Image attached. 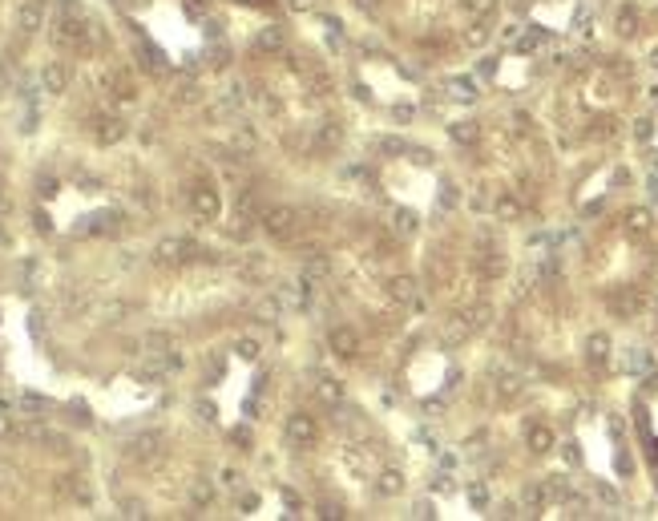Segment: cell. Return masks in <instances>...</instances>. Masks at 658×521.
<instances>
[{"mask_svg":"<svg viewBox=\"0 0 658 521\" xmlns=\"http://www.w3.org/2000/svg\"><path fill=\"white\" fill-rule=\"evenodd\" d=\"M618 33H622V37L638 33V17H634V8H622V13H618Z\"/></svg>","mask_w":658,"mask_h":521,"instance_id":"29","label":"cell"},{"mask_svg":"<svg viewBox=\"0 0 658 521\" xmlns=\"http://www.w3.org/2000/svg\"><path fill=\"white\" fill-rule=\"evenodd\" d=\"M16 29L25 37L41 33V29H45V4H41V0H25V4L16 8Z\"/></svg>","mask_w":658,"mask_h":521,"instance_id":"6","label":"cell"},{"mask_svg":"<svg viewBox=\"0 0 658 521\" xmlns=\"http://www.w3.org/2000/svg\"><path fill=\"white\" fill-rule=\"evenodd\" d=\"M392 230H396V235H412V230H416V214L412 211H396L392 214Z\"/></svg>","mask_w":658,"mask_h":521,"instance_id":"28","label":"cell"},{"mask_svg":"<svg viewBox=\"0 0 658 521\" xmlns=\"http://www.w3.org/2000/svg\"><path fill=\"white\" fill-rule=\"evenodd\" d=\"M380 4H384V0H355V8H360V13H376Z\"/></svg>","mask_w":658,"mask_h":521,"instance_id":"42","label":"cell"},{"mask_svg":"<svg viewBox=\"0 0 658 521\" xmlns=\"http://www.w3.org/2000/svg\"><path fill=\"white\" fill-rule=\"evenodd\" d=\"M154 259L162 267H178V263H190V259H210V251H198L190 239H162L154 246Z\"/></svg>","mask_w":658,"mask_h":521,"instance_id":"2","label":"cell"},{"mask_svg":"<svg viewBox=\"0 0 658 521\" xmlns=\"http://www.w3.org/2000/svg\"><path fill=\"white\" fill-rule=\"evenodd\" d=\"M630 368H634V372H646V368H650V356H646V352H634V356H630Z\"/></svg>","mask_w":658,"mask_h":521,"instance_id":"40","label":"cell"},{"mask_svg":"<svg viewBox=\"0 0 658 521\" xmlns=\"http://www.w3.org/2000/svg\"><path fill=\"white\" fill-rule=\"evenodd\" d=\"M525 444H529V453H549V449H553V428H549V424H533L529 433H525Z\"/></svg>","mask_w":658,"mask_h":521,"instance_id":"14","label":"cell"},{"mask_svg":"<svg viewBox=\"0 0 658 521\" xmlns=\"http://www.w3.org/2000/svg\"><path fill=\"white\" fill-rule=\"evenodd\" d=\"M465 319H468V327H473V331H481V327L493 324V308H489L485 299H477V303H473V308L465 311Z\"/></svg>","mask_w":658,"mask_h":521,"instance_id":"20","label":"cell"},{"mask_svg":"<svg viewBox=\"0 0 658 521\" xmlns=\"http://www.w3.org/2000/svg\"><path fill=\"white\" fill-rule=\"evenodd\" d=\"M190 211L198 214V218H218L223 198H218V190H214V182H198V186L190 190Z\"/></svg>","mask_w":658,"mask_h":521,"instance_id":"3","label":"cell"},{"mask_svg":"<svg viewBox=\"0 0 658 521\" xmlns=\"http://www.w3.org/2000/svg\"><path fill=\"white\" fill-rule=\"evenodd\" d=\"M468 501H473V509H485V505H489V489H485L481 481H473V485H468Z\"/></svg>","mask_w":658,"mask_h":521,"instance_id":"32","label":"cell"},{"mask_svg":"<svg viewBox=\"0 0 658 521\" xmlns=\"http://www.w3.org/2000/svg\"><path fill=\"white\" fill-rule=\"evenodd\" d=\"M121 517H145V505L142 501H126L121 505Z\"/></svg>","mask_w":658,"mask_h":521,"instance_id":"38","label":"cell"},{"mask_svg":"<svg viewBox=\"0 0 658 521\" xmlns=\"http://www.w3.org/2000/svg\"><path fill=\"white\" fill-rule=\"evenodd\" d=\"M610 336H606V331H594V336H590V340H586V360H590V364H606V360H610Z\"/></svg>","mask_w":658,"mask_h":521,"instance_id":"13","label":"cell"},{"mask_svg":"<svg viewBox=\"0 0 658 521\" xmlns=\"http://www.w3.org/2000/svg\"><path fill=\"white\" fill-rule=\"evenodd\" d=\"M376 493L380 497H400L404 493V473L396 465H384V469L376 473Z\"/></svg>","mask_w":658,"mask_h":521,"instance_id":"9","label":"cell"},{"mask_svg":"<svg viewBox=\"0 0 658 521\" xmlns=\"http://www.w3.org/2000/svg\"><path fill=\"white\" fill-rule=\"evenodd\" d=\"M315 437H320V421H315L311 412H303V408L291 412L287 416V440L291 444H311Z\"/></svg>","mask_w":658,"mask_h":521,"instance_id":"5","label":"cell"},{"mask_svg":"<svg viewBox=\"0 0 658 521\" xmlns=\"http://www.w3.org/2000/svg\"><path fill=\"white\" fill-rule=\"evenodd\" d=\"M315 396H320L323 404H343V384H339L336 376H320L315 380Z\"/></svg>","mask_w":658,"mask_h":521,"instance_id":"16","label":"cell"},{"mask_svg":"<svg viewBox=\"0 0 658 521\" xmlns=\"http://www.w3.org/2000/svg\"><path fill=\"white\" fill-rule=\"evenodd\" d=\"M13 408L20 412V416H41V412H48V400H45V396H32V392H25V396H20Z\"/></svg>","mask_w":658,"mask_h":521,"instance_id":"22","label":"cell"},{"mask_svg":"<svg viewBox=\"0 0 658 521\" xmlns=\"http://www.w3.org/2000/svg\"><path fill=\"white\" fill-rule=\"evenodd\" d=\"M449 138L456 146H477V138H481V126L477 121H452L449 126Z\"/></svg>","mask_w":658,"mask_h":521,"instance_id":"17","label":"cell"},{"mask_svg":"<svg viewBox=\"0 0 658 521\" xmlns=\"http://www.w3.org/2000/svg\"><path fill=\"white\" fill-rule=\"evenodd\" d=\"M41 89L53 93V98H61L65 89H69V69H65L61 61H48V65L41 69Z\"/></svg>","mask_w":658,"mask_h":521,"instance_id":"7","label":"cell"},{"mask_svg":"<svg viewBox=\"0 0 658 521\" xmlns=\"http://www.w3.org/2000/svg\"><path fill=\"white\" fill-rule=\"evenodd\" d=\"M263 230L271 235L275 243H291L299 235V214L291 211V206H267L263 211Z\"/></svg>","mask_w":658,"mask_h":521,"instance_id":"1","label":"cell"},{"mask_svg":"<svg viewBox=\"0 0 658 521\" xmlns=\"http://www.w3.org/2000/svg\"><path fill=\"white\" fill-rule=\"evenodd\" d=\"M307 85H311V93H320V98L331 93V77H327L323 69H311V73H307Z\"/></svg>","mask_w":658,"mask_h":521,"instance_id":"27","label":"cell"},{"mask_svg":"<svg viewBox=\"0 0 658 521\" xmlns=\"http://www.w3.org/2000/svg\"><path fill=\"white\" fill-rule=\"evenodd\" d=\"M190 501L198 505V509H206V505L214 501V481H206V477L190 481Z\"/></svg>","mask_w":658,"mask_h":521,"instance_id":"23","label":"cell"},{"mask_svg":"<svg viewBox=\"0 0 658 521\" xmlns=\"http://www.w3.org/2000/svg\"><path fill=\"white\" fill-rule=\"evenodd\" d=\"M235 352H239L242 360H258V340H246V336H242V340L235 343Z\"/></svg>","mask_w":658,"mask_h":521,"instance_id":"35","label":"cell"},{"mask_svg":"<svg viewBox=\"0 0 658 521\" xmlns=\"http://www.w3.org/2000/svg\"><path fill=\"white\" fill-rule=\"evenodd\" d=\"M339 138H343V126H339V121H323L320 130H315V142H320V146H339Z\"/></svg>","mask_w":658,"mask_h":521,"instance_id":"24","label":"cell"},{"mask_svg":"<svg viewBox=\"0 0 658 521\" xmlns=\"http://www.w3.org/2000/svg\"><path fill=\"white\" fill-rule=\"evenodd\" d=\"M485 41H489V25H473L465 33V45H473V49H481Z\"/></svg>","mask_w":658,"mask_h":521,"instance_id":"31","label":"cell"},{"mask_svg":"<svg viewBox=\"0 0 658 521\" xmlns=\"http://www.w3.org/2000/svg\"><path fill=\"white\" fill-rule=\"evenodd\" d=\"M626 230H630V235H646V230H650V211H643V206H638V211H630L626 214Z\"/></svg>","mask_w":658,"mask_h":521,"instance_id":"26","label":"cell"},{"mask_svg":"<svg viewBox=\"0 0 658 521\" xmlns=\"http://www.w3.org/2000/svg\"><path fill=\"white\" fill-rule=\"evenodd\" d=\"M468 336H473V327H468L465 315H452V319H445V327H440V340L445 343H465Z\"/></svg>","mask_w":658,"mask_h":521,"instance_id":"15","label":"cell"},{"mask_svg":"<svg viewBox=\"0 0 658 521\" xmlns=\"http://www.w3.org/2000/svg\"><path fill=\"white\" fill-rule=\"evenodd\" d=\"M158 444H162L158 433H145V437H138L133 444H129V456H138V461H150V456H158Z\"/></svg>","mask_w":658,"mask_h":521,"instance_id":"18","label":"cell"},{"mask_svg":"<svg viewBox=\"0 0 658 521\" xmlns=\"http://www.w3.org/2000/svg\"><path fill=\"white\" fill-rule=\"evenodd\" d=\"M376 150H380V154H404L408 146H404L400 138H380V142H376Z\"/></svg>","mask_w":658,"mask_h":521,"instance_id":"36","label":"cell"},{"mask_svg":"<svg viewBox=\"0 0 658 521\" xmlns=\"http://www.w3.org/2000/svg\"><path fill=\"white\" fill-rule=\"evenodd\" d=\"M255 142H258V138H255V130H251V126H239V130H235V146H239V150H251Z\"/></svg>","mask_w":658,"mask_h":521,"instance_id":"34","label":"cell"},{"mask_svg":"<svg viewBox=\"0 0 658 521\" xmlns=\"http://www.w3.org/2000/svg\"><path fill=\"white\" fill-rule=\"evenodd\" d=\"M331 352L343 360H355L360 356V336H355L352 327H331Z\"/></svg>","mask_w":658,"mask_h":521,"instance_id":"8","label":"cell"},{"mask_svg":"<svg viewBox=\"0 0 658 521\" xmlns=\"http://www.w3.org/2000/svg\"><path fill=\"white\" fill-rule=\"evenodd\" d=\"M255 315H258V324H275L279 315H283V303H279V295H271V299H263L255 308Z\"/></svg>","mask_w":658,"mask_h":521,"instance_id":"25","label":"cell"},{"mask_svg":"<svg viewBox=\"0 0 658 521\" xmlns=\"http://www.w3.org/2000/svg\"><path fill=\"white\" fill-rule=\"evenodd\" d=\"M287 45V37H283V29L279 25H267V29H258V37H255V49L258 53H279Z\"/></svg>","mask_w":658,"mask_h":521,"instance_id":"12","label":"cell"},{"mask_svg":"<svg viewBox=\"0 0 658 521\" xmlns=\"http://www.w3.org/2000/svg\"><path fill=\"white\" fill-rule=\"evenodd\" d=\"M497 388H501V396H509V400H513L517 392H521V380H517V376H501Z\"/></svg>","mask_w":658,"mask_h":521,"instance_id":"37","label":"cell"},{"mask_svg":"<svg viewBox=\"0 0 658 521\" xmlns=\"http://www.w3.org/2000/svg\"><path fill=\"white\" fill-rule=\"evenodd\" d=\"M461 8H473V13H489L493 8V0H456Z\"/></svg>","mask_w":658,"mask_h":521,"instance_id":"39","label":"cell"},{"mask_svg":"<svg viewBox=\"0 0 658 521\" xmlns=\"http://www.w3.org/2000/svg\"><path fill=\"white\" fill-rule=\"evenodd\" d=\"M145 348H150L154 356H166V348H170V336H162V331H150V336H145Z\"/></svg>","mask_w":658,"mask_h":521,"instance_id":"30","label":"cell"},{"mask_svg":"<svg viewBox=\"0 0 658 521\" xmlns=\"http://www.w3.org/2000/svg\"><path fill=\"white\" fill-rule=\"evenodd\" d=\"M198 98V89H194V85H182V89H178V101H194Z\"/></svg>","mask_w":658,"mask_h":521,"instance_id":"43","label":"cell"},{"mask_svg":"<svg viewBox=\"0 0 658 521\" xmlns=\"http://www.w3.org/2000/svg\"><path fill=\"white\" fill-rule=\"evenodd\" d=\"M13 433H16V416L8 412V404H0V440L13 437Z\"/></svg>","mask_w":658,"mask_h":521,"instance_id":"33","label":"cell"},{"mask_svg":"<svg viewBox=\"0 0 658 521\" xmlns=\"http://www.w3.org/2000/svg\"><path fill=\"white\" fill-rule=\"evenodd\" d=\"M331 275V263H327V255H311V259L303 263V283H320V279Z\"/></svg>","mask_w":658,"mask_h":521,"instance_id":"19","label":"cell"},{"mask_svg":"<svg viewBox=\"0 0 658 521\" xmlns=\"http://www.w3.org/2000/svg\"><path fill=\"white\" fill-rule=\"evenodd\" d=\"M388 299L400 303V308H420V283L412 275H392L388 279Z\"/></svg>","mask_w":658,"mask_h":521,"instance_id":"4","label":"cell"},{"mask_svg":"<svg viewBox=\"0 0 658 521\" xmlns=\"http://www.w3.org/2000/svg\"><path fill=\"white\" fill-rule=\"evenodd\" d=\"M320 517H343V509H339V505H320Z\"/></svg>","mask_w":658,"mask_h":521,"instance_id":"41","label":"cell"},{"mask_svg":"<svg viewBox=\"0 0 658 521\" xmlns=\"http://www.w3.org/2000/svg\"><path fill=\"white\" fill-rule=\"evenodd\" d=\"M445 206H456V186H445Z\"/></svg>","mask_w":658,"mask_h":521,"instance_id":"44","label":"cell"},{"mask_svg":"<svg viewBox=\"0 0 658 521\" xmlns=\"http://www.w3.org/2000/svg\"><path fill=\"white\" fill-rule=\"evenodd\" d=\"M445 93L452 101H477V81L473 77H445Z\"/></svg>","mask_w":658,"mask_h":521,"instance_id":"11","label":"cell"},{"mask_svg":"<svg viewBox=\"0 0 658 521\" xmlns=\"http://www.w3.org/2000/svg\"><path fill=\"white\" fill-rule=\"evenodd\" d=\"M93 138L101 142V146H113V142H121V138H126V121H121V117H97Z\"/></svg>","mask_w":658,"mask_h":521,"instance_id":"10","label":"cell"},{"mask_svg":"<svg viewBox=\"0 0 658 521\" xmlns=\"http://www.w3.org/2000/svg\"><path fill=\"white\" fill-rule=\"evenodd\" d=\"M521 211H525V206H521V198L509 194V190L497 198V218H505V223H517V218H521Z\"/></svg>","mask_w":658,"mask_h":521,"instance_id":"21","label":"cell"}]
</instances>
